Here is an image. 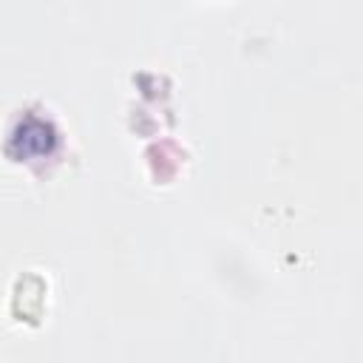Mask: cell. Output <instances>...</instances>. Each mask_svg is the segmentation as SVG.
<instances>
[{
    "instance_id": "cell-1",
    "label": "cell",
    "mask_w": 363,
    "mask_h": 363,
    "mask_svg": "<svg viewBox=\"0 0 363 363\" xmlns=\"http://www.w3.org/2000/svg\"><path fill=\"white\" fill-rule=\"evenodd\" d=\"M14 145L20 147L23 156H28V153H48L51 145H54V130L48 125L37 122V119H28L26 125L17 128Z\"/></svg>"
}]
</instances>
